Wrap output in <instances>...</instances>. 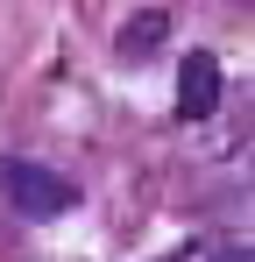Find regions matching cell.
Instances as JSON below:
<instances>
[{
    "label": "cell",
    "instance_id": "6da1fadb",
    "mask_svg": "<svg viewBox=\"0 0 255 262\" xmlns=\"http://www.w3.org/2000/svg\"><path fill=\"white\" fill-rule=\"evenodd\" d=\"M0 191H7V206L29 220H57L78 206V184L64 170H50V163H29V156H7L0 163Z\"/></svg>",
    "mask_w": 255,
    "mask_h": 262
},
{
    "label": "cell",
    "instance_id": "7a4b0ae2",
    "mask_svg": "<svg viewBox=\"0 0 255 262\" xmlns=\"http://www.w3.org/2000/svg\"><path fill=\"white\" fill-rule=\"evenodd\" d=\"M177 114L184 121H213L220 114V57L213 50H184V64H177Z\"/></svg>",
    "mask_w": 255,
    "mask_h": 262
},
{
    "label": "cell",
    "instance_id": "3957f363",
    "mask_svg": "<svg viewBox=\"0 0 255 262\" xmlns=\"http://www.w3.org/2000/svg\"><path fill=\"white\" fill-rule=\"evenodd\" d=\"M163 36H170V14H163V7H142V14L121 29V57H149Z\"/></svg>",
    "mask_w": 255,
    "mask_h": 262
},
{
    "label": "cell",
    "instance_id": "277c9868",
    "mask_svg": "<svg viewBox=\"0 0 255 262\" xmlns=\"http://www.w3.org/2000/svg\"><path fill=\"white\" fill-rule=\"evenodd\" d=\"M220 262H248V248H227V255H220Z\"/></svg>",
    "mask_w": 255,
    "mask_h": 262
}]
</instances>
